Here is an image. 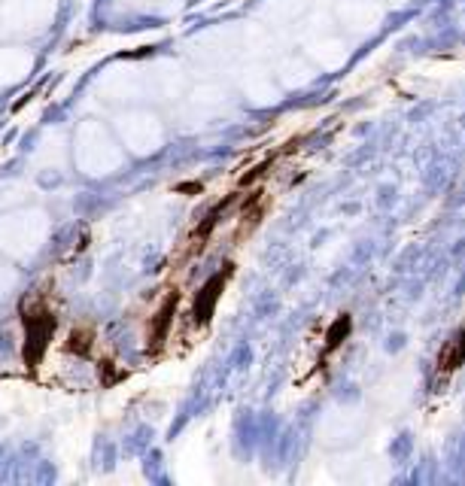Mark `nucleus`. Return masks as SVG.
<instances>
[{
    "label": "nucleus",
    "mask_w": 465,
    "mask_h": 486,
    "mask_svg": "<svg viewBox=\"0 0 465 486\" xmlns=\"http://www.w3.org/2000/svg\"><path fill=\"white\" fill-rule=\"evenodd\" d=\"M25 331H28V341H25V362L28 365H37L43 350H46V343L52 338V331H55V319H52L49 310H31L25 316Z\"/></svg>",
    "instance_id": "1"
},
{
    "label": "nucleus",
    "mask_w": 465,
    "mask_h": 486,
    "mask_svg": "<svg viewBox=\"0 0 465 486\" xmlns=\"http://www.w3.org/2000/svg\"><path fill=\"white\" fill-rule=\"evenodd\" d=\"M222 286H225V274H216L210 283L198 292V298H195V319H198V322H207V319H210L216 301H219Z\"/></svg>",
    "instance_id": "2"
},
{
    "label": "nucleus",
    "mask_w": 465,
    "mask_h": 486,
    "mask_svg": "<svg viewBox=\"0 0 465 486\" xmlns=\"http://www.w3.org/2000/svg\"><path fill=\"white\" fill-rule=\"evenodd\" d=\"M465 365V331H456L453 338L444 343V350L438 355V371L441 374H450Z\"/></svg>",
    "instance_id": "3"
},
{
    "label": "nucleus",
    "mask_w": 465,
    "mask_h": 486,
    "mask_svg": "<svg viewBox=\"0 0 465 486\" xmlns=\"http://www.w3.org/2000/svg\"><path fill=\"white\" fill-rule=\"evenodd\" d=\"M174 310H177V295H170L165 304H161V310L155 313V319H153V331H149V343H153V347H158V343L168 338V328H170V319H174Z\"/></svg>",
    "instance_id": "4"
},
{
    "label": "nucleus",
    "mask_w": 465,
    "mask_h": 486,
    "mask_svg": "<svg viewBox=\"0 0 465 486\" xmlns=\"http://www.w3.org/2000/svg\"><path fill=\"white\" fill-rule=\"evenodd\" d=\"M347 334H350V316H347V313H344V316H338V322H334V326L329 328V334H326V350L341 347Z\"/></svg>",
    "instance_id": "5"
},
{
    "label": "nucleus",
    "mask_w": 465,
    "mask_h": 486,
    "mask_svg": "<svg viewBox=\"0 0 465 486\" xmlns=\"http://www.w3.org/2000/svg\"><path fill=\"white\" fill-rule=\"evenodd\" d=\"M70 350L80 353V355L89 353L92 350V331H73L70 334Z\"/></svg>",
    "instance_id": "6"
}]
</instances>
